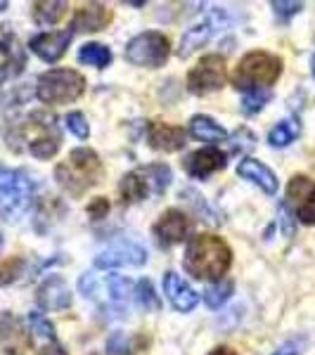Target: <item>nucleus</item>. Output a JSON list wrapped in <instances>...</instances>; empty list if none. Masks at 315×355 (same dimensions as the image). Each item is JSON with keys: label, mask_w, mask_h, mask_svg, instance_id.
Wrapping results in <instances>:
<instances>
[{"label": "nucleus", "mask_w": 315, "mask_h": 355, "mask_svg": "<svg viewBox=\"0 0 315 355\" xmlns=\"http://www.w3.org/2000/svg\"><path fill=\"white\" fill-rule=\"evenodd\" d=\"M296 135H299V125L294 121H280L275 128H271V133H268V142H271L273 147H287L296 140Z\"/></svg>", "instance_id": "393cba45"}, {"label": "nucleus", "mask_w": 315, "mask_h": 355, "mask_svg": "<svg viewBox=\"0 0 315 355\" xmlns=\"http://www.w3.org/2000/svg\"><path fill=\"white\" fill-rule=\"evenodd\" d=\"M190 234V218L182 214L180 209H169L159 216V220L154 223V237L157 242L169 249L173 244H180L182 239Z\"/></svg>", "instance_id": "f8f14e48"}, {"label": "nucleus", "mask_w": 315, "mask_h": 355, "mask_svg": "<svg viewBox=\"0 0 315 355\" xmlns=\"http://www.w3.org/2000/svg\"><path fill=\"white\" fill-rule=\"evenodd\" d=\"M289 204L294 206V216L306 225H315V180L306 175H294L287 187Z\"/></svg>", "instance_id": "9d476101"}, {"label": "nucleus", "mask_w": 315, "mask_h": 355, "mask_svg": "<svg viewBox=\"0 0 315 355\" xmlns=\"http://www.w3.org/2000/svg\"><path fill=\"white\" fill-rule=\"evenodd\" d=\"M22 268H24V261L22 259H5L0 261V287H5V284H12L17 277H19Z\"/></svg>", "instance_id": "c756f323"}, {"label": "nucleus", "mask_w": 315, "mask_h": 355, "mask_svg": "<svg viewBox=\"0 0 315 355\" xmlns=\"http://www.w3.org/2000/svg\"><path fill=\"white\" fill-rule=\"evenodd\" d=\"M74 33L69 31H50V33H38L36 38H31V43H28V48H31L33 55H38L43 62H57L62 55L67 53L69 43H71Z\"/></svg>", "instance_id": "2eb2a0df"}, {"label": "nucleus", "mask_w": 315, "mask_h": 355, "mask_svg": "<svg viewBox=\"0 0 315 355\" xmlns=\"http://www.w3.org/2000/svg\"><path fill=\"white\" fill-rule=\"evenodd\" d=\"M67 8H69L67 3H55V0L33 3V8H31L33 21H36L38 26H53L67 15Z\"/></svg>", "instance_id": "5701e85b"}, {"label": "nucleus", "mask_w": 315, "mask_h": 355, "mask_svg": "<svg viewBox=\"0 0 315 355\" xmlns=\"http://www.w3.org/2000/svg\"><path fill=\"white\" fill-rule=\"evenodd\" d=\"M278 211H280V223H282L284 234H287V237H291V234H294V227H291V214L287 211V204H280Z\"/></svg>", "instance_id": "c9c22d12"}, {"label": "nucleus", "mask_w": 315, "mask_h": 355, "mask_svg": "<svg viewBox=\"0 0 315 355\" xmlns=\"http://www.w3.org/2000/svg\"><path fill=\"white\" fill-rule=\"evenodd\" d=\"M182 266L194 279H216V282H221L223 275L232 266V251L225 244V239L209 232H199L187 242Z\"/></svg>", "instance_id": "f257e3e1"}, {"label": "nucleus", "mask_w": 315, "mask_h": 355, "mask_svg": "<svg viewBox=\"0 0 315 355\" xmlns=\"http://www.w3.org/2000/svg\"><path fill=\"white\" fill-rule=\"evenodd\" d=\"M28 327H31V331H36L38 336H43V339H55V324L43 313H28Z\"/></svg>", "instance_id": "c85d7f7f"}, {"label": "nucleus", "mask_w": 315, "mask_h": 355, "mask_svg": "<svg viewBox=\"0 0 315 355\" xmlns=\"http://www.w3.org/2000/svg\"><path fill=\"white\" fill-rule=\"evenodd\" d=\"M22 140L26 142V150L36 159H50L60 152L62 137L57 133L55 116H48L43 112H36L19 125L15 135H10V142Z\"/></svg>", "instance_id": "20e7f679"}, {"label": "nucleus", "mask_w": 315, "mask_h": 355, "mask_svg": "<svg viewBox=\"0 0 315 355\" xmlns=\"http://www.w3.org/2000/svg\"><path fill=\"white\" fill-rule=\"evenodd\" d=\"M112 10L102 3H88L74 12L71 19V33H93L107 28V24L112 21Z\"/></svg>", "instance_id": "4468645a"}, {"label": "nucleus", "mask_w": 315, "mask_h": 355, "mask_svg": "<svg viewBox=\"0 0 315 355\" xmlns=\"http://www.w3.org/2000/svg\"><path fill=\"white\" fill-rule=\"evenodd\" d=\"M36 355H67V351L62 346H57V343H53V346H45V348H41Z\"/></svg>", "instance_id": "4c0bfd02"}, {"label": "nucleus", "mask_w": 315, "mask_h": 355, "mask_svg": "<svg viewBox=\"0 0 315 355\" xmlns=\"http://www.w3.org/2000/svg\"><path fill=\"white\" fill-rule=\"evenodd\" d=\"M211 24L209 21H202V24H194V26H190L187 28L185 33H182V38H180V50H178V55L185 60V57H190L194 50L197 48H202V45L209 41L211 38Z\"/></svg>", "instance_id": "4be33fe9"}, {"label": "nucleus", "mask_w": 315, "mask_h": 355, "mask_svg": "<svg viewBox=\"0 0 315 355\" xmlns=\"http://www.w3.org/2000/svg\"><path fill=\"white\" fill-rule=\"evenodd\" d=\"M313 76H315V57H313Z\"/></svg>", "instance_id": "79ce46f5"}, {"label": "nucleus", "mask_w": 315, "mask_h": 355, "mask_svg": "<svg viewBox=\"0 0 315 355\" xmlns=\"http://www.w3.org/2000/svg\"><path fill=\"white\" fill-rule=\"evenodd\" d=\"M169 53H171L169 38L159 31L137 33L126 45V60L135 67H147V69L164 67V62L169 60Z\"/></svg>", "instance_id": "6e6552de"}, {"label": "nucleus", "mask_w": 315, "mask_h": 355, "mask_svg": "<svg viewBox=\"0 0 315 355\" xmlns=\"http://www.w3.org/2000/svg\"><path fill=\"white\" fill-rule=\"evenodd\" d=\"M31 348V334L17 315H0V351L5 355H26Z\"/></svg>", "instance_id": "9b49d317"}, {"label": "nucleus", "mask_w": 315, "mask_h": 355, "mask_svg": "<svg viewBox=\"0 0 315 355\" xmlns=\"http://www.w3.org/2000/svg\"><path fill=\"white\" fill-rule=\"evenodd\" d=\"M5 8H8V3H0V10H5Z\"/></svg>", "instance_id": "a19ab883"}, {"label": "nucleus", "mask_w": 315, "mask_h": 355, "mask_svg": "<svg viewBox=\"0 0 315 355\" xmlns=\"http://www.w3.org/2000/svg\"><path fill=\"white\" fill-rule=\"evenodd\" d=\"M147 251L133 242H117L107 246L105 251L95 256L97 268H119V266H145Z\"/></svg>", "instance_id": "ddd939ff"}, {"label": "nucleus", "mask_w": 315, "mask_h": 355, "mask_svg": "<svg viewBox=\"0 0 315 355\" xmlns=\"http://www.w3.org/2000/svg\"><path fill=\"white\" fill-rule=\"evenodd\" d=\"M225 85V60L221 55H206L187 73V90L194 95H209Z\"/></svg>", "instance_id": "1a4fd4ad"}, {"label": "nucleus", "mask_w": 315, "mask_h": 355, "mask_svg": "<svg viewBox=\"0 0 315 355\" xmlns=\"http://www.w3.org/2000/svg\"><path fill=\"white\" fill-rule=\"evenodd\" d=\"M237 175L249 182H254V185H259L266 194L278 192V178H275V173L266 164L256 162V159H242L237 166Z\"/></svg>", "instance_id": "aec40b11"}, {"label": "nucleus", "mask_w": 315, "mask_h": 355, "mask_svg": "<svg viewBox=\"0 0 315 355\" xmlns=\"http://www.w3.org/2000/svg\"><path fill=\"white\" fill-rule=\"evenodd\" d=\"M301 353V341H287L278 348L273 355H299Z\"/></svg>", "instance_id": "e433bc0d"}, {"label": "nucleus", "mask_w": 315, "mask_h": 355, "mask_svg": "<svg viewBox=\"0 0 315 355\" xmlns=\"http://www.w3.org/2000/svg\"><path fill=\"white\" fill-rule=\"evenodd\" d=\"M102 173H105V166H102L100 157L88 147H81V150H74L65 162L57 166L55 180L71 197H81L100 182Z\"/></svg>", "instance_id": "f03ea898"}, {"label": "nucleus", "mask_w": 315, "mask_h": 355, "mask_svg": "<svg viewBox=\"0 0 315 355\" xmlns=\"http://www.w3.org/2000/svg\"><path fill=\"white\" fill-rule=\"evenodd\" d=\"M185 130L180 125H171L162 121H152L147 125V142L157 152H178L185 147Z\"/></svg>", "instance_id": "dca6fc26"}, {"label": "nucleus", "mask_w": 315, "mask_h": 355, "mask_svg": "<svg viewBox=\"0 0 315 355\" xmlns=\"http://www.w3.org/2000/svg\"><path fill=\"white\" fill-rule=\"evenodd\" d=\"M107 351L112 355H128V341H126V336L121 331H114L110 336V341H107Z\"/></svg>", "instance_id": "473e14b6"}, {"label": "nucleus", "mask_w": 315, "mask_h": 355, "mask_svg": "<svg viewBox=\"0 0 315 355\" xmlns=\"http://www.w3.org/2000/svg\"><path fill=\"white\" fill-rule=\"evenodd\" d=\"M230 294H232V282L230 279H221V282L211 284V287L204 291V303L216 311V308H221L223 303L230 299Z\"/></svg>", "instance_id": "a878e982"}, {"label": "nucleus", "mask_w": 315, "mask_h": 355, "mask_svg": "<svg viewBox=\"0 0 315 355\" xmlns=\"http://www.w3.org/2000/svg\"><path fill=\"white\" fill-rule=\"evenodd\" d=\"M65 123H67V128L71 130L76 137H81V140H85L90 133V128H88V121H85V116L81 112H71V114H67V119H65Z\"/></svg>", "instance_id": "7c9ffc66"}, {"label": "nucleus", "mask_w": 315, "mask_h": 355, "mask_svg": "<svg viewBox=\"0 0 315 355\" xmlns=\"http://www.w3.org/2000/svg\"><path fill=\"white\" fill-rule=\"evenodd\" d=\"M33 185L24 171L0 164V211L5 218L17 220L31 204Z\"/></svg>", "instance_id": "0eeeda50"}, {"label": "nucleus", "mask_w": 315, "mask_h": 355, "mask_svg": "<svg viewBox=\"0 0 315 355\" xmlns=\"http://www.w3.org/2000/svg\"><path fill=\"white\" fill-rule=\"evenodd\" d=\"M107 214H110V202H107L105 197H97V199H93V202L88 204V216L93 220L107 218Z\"/></svg>", "instance_id": "72a5a7b5"}, {"label": "nucleus", "mask_w": 315, "mask_h": 355, "mask_svg": "<svg viewBox=\"0 0 315 355\" xmlns=\"http://www.w3.org/2000/svg\"><path fill=\"white\" fill-rule=\"evenodd\" d=\"M254 135L249 133L247 128H239L237 133H235V137H232V152L237 154V152H247V150H251L254 147Z\"/></svg>", "instance_id": "2f4dec72"}, {"label": "nucleus", "mask_w": 315, "mask_h": 355, "mask_svg": "<svg viewBox=\"0 0 315 355\" xmlns=\"http://www.w3.org/2000/svg\"><path fill=\"white\" fill-rule=\"evenodd\" d=\"M225 154L216 147H206V150H197L192 152L190 157L185 159V171L190 173L192 178H209L211 173L216 171L225 168Z\"/></svg>", "instance_id": "6ab92c4d"}, {"label": "nucleus", "mask_w": 315, "mask_h": 355, "mask_svg": "<svg viewBox=\"0 0 315 355\" xmlns=\"http://www.w3.org/2000/svg\"><path fill=\"white\" fill-rule=\"evenodd\" d=\"M190 135L194 140L202 142H223L228 140V133L221 123H216L211 116H204V114H197V116L190 119Z\"/></svg>", "instance_id": "412c9836"}, {"label": "nucleus", "mask_w": 315, "mask_h": 355, "mask_svg": "<svg viewBox=\"0 0 315 355\" xmlns=\"http://www.w3.org/2000/svg\"><path fill=\"white\" fill-rule=\"evenodd\" d=\"M85 90V78L74 69H50L41 73L36 85L38 100L45 105H69Z\"/></svg>", "instance_id": "423d86ee"}, {"label": "nucleus", "mask_w": 315, "mask_h": 355, "mask_svg": "<svg viewBox=\"0 0 315 355\" xmlns=\"http://www.w3.org/2000/svg\"><path fill=\"white\" fill-rule=\"evenodd\" d=\"M5 76H8V71H5L3 67H0V85H3V81H5Z\"/></svg>", "instance_id": "ea45409f"}, {"label": "nucleus", "mask_w": 315, "mask_h": 355, "mask_svg": "<svg viewBox=\"0 0 315 355\" xmlns=\"http://www.w3.org/2000/svg\"><path fill=\"white\" fill-rule=\"evenodd\" d=\"M282 73V60L266 50H254L239 60L232 71V85L237 90H268Z\"/></svg>", "instance_id": "7ed1b4c3"}, {"label": "nucleus", "mask_w": 315, "mask_h": 355, "mask_svg": "<svg viewBox=\"0 0 315 355\" xmlns=\"http://www.w3.org/2000/svg\"><path fill=\"white\" fill-rule=\"evenodd\" d=\"M164 294L171 301V306L180 313H190L194 306L199 303V296L180 275H176L173 270H169L164 275Z\"/></svg>", "instance_id": "a211bd4d"}, {"label": "nucleus", "mask_w": 315, "mask_h": 355, "mask_svg": "<svg viewBox=\"0 0 315 355\" xmlns=\"http://www.w3.org/2000/svg\"><path fill=\"white\" fill-rule=\"evenodd\" d=\"M301 8H303L301 3H284V0H275V3H273V10L280 17H284V19L291 17V15H296V12H301Z\"/></svg>", "instance_id": "f704fd0d"}, {"label": "nucleus", "mask_w": 315, "mask_h": 355, "mask_svg": "<svg viewBox=\"0 0 315 355\" xmlns=\"http://www.w3.org/2000/svg\"><path fill=\"white\" fill-rule=\"evenodd\" d=\"M0 242H3V239H0Z\"/></svg>", "instance_id": "37998d69"}, {"label": "nucleus", "mask_w": 315, "mask_h": 355, "mask_svg": "<svg viewBox=\"0 0 315 355\" xmlns=\"http://www.w3.org/2000/svg\"><path fill=\"white\" fill-rule=\"evenodd\" d=\"M171 182V168L166 164H150L145 168L130 171L119 182V192L121 199L128 204L142 202L150 194H164Z\"/></svg>", "instance_id": "39448f33"}, {"label": "nucleus", "mask_w": 315, "mask_h": 355, "mask_svg": "<svg viewBox=\"0 0 315 355\" xmlns=\"http://www.w3.org/2000/svg\"><path fill=\"white\" fill-rule=\"evenodd\" d=\"M36 301L43 311H67L71 306V291L60 275H50L48 279L38 287Z\"/></svg>", "instance_id": "f3484780"}, {"label": "nucleus", "mask_w": 315, "mask_h": 355, "mask_svg": "<svg viewBox=\"0 0 315 355\" xmlns=\"http://www.w3.org/2000/svg\"><path fill=\"white\" fill-rule=\"evenodd\" d=\"M268 100H271V90H247L242 97V112L244 114L261 112Z\"/></svg>", "instance_id": "cd10ccee"}, {"label": "nucleus", "mask_w": 315, "mask_h": 355, "mask_svg": "<svg viewBox=\"0 0 315 355\" xmlns=\"http://www.w3.org/2000/svg\"><path fill=\"white\" fill-rule=\"evenodd\" d=\"M209 355H239V353H235L232 348H228V346H219V348H214Z\"/></svg>", "instance_id": "58836bf2"}, {"label": "nucleus", "mask_w": 315, "mask_h": 355, "mask_svg": "<svg viewBox=\"0 0 315 355\" xmlns=\"http://www.w3.org/2000/svg\"><path fill=\"white\" fill-rule=\"evenodd\" d=\"M135 299H137V306L145 308V313L147 311H159V306H162L157 299V294H154L150 279H142V282L135 284Z\"/></svg>", "instance_id": "bb28decb"}, {"label": "nucleus", "mask_w": 315, "mask_h": 355, "mask_svg": "<svg viewBox=\"0 0 315 355\" xmlns=\"http://www.w3.org/2000/svg\"><path fill=\"white\" fill-rule=\"evenodd\" d=\"M78 62L90 64L95 69H105L112 62V50L100 43H85L83 48L78 50Z\"/></svg>", "instance_id": "b1692460"}]
</instances>
